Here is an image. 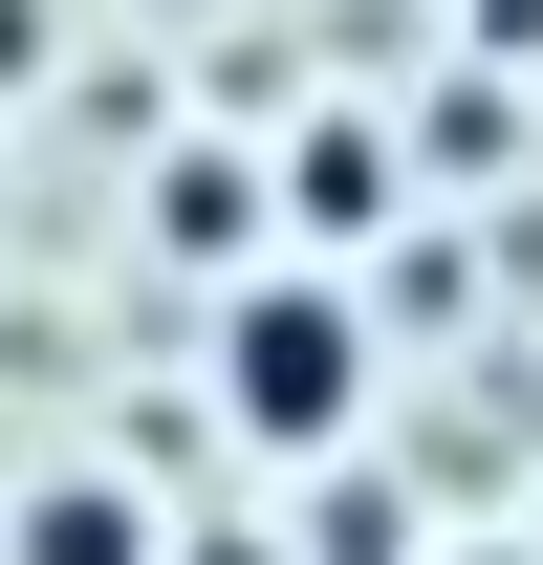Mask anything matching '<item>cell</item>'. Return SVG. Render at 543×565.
<instances>
[{
    "mask_svg": "<svg viewBox=\"0 0 543 565\" xmlns=\"http://www.w3.org/2000/svg\"><path fill=\"white\" fill-rule=\"evenodd\" d=\"M217 435H262L283 479H305V457H348V435H370V392H392V327H370V282L348 262H305V239H262V262L217 282Z\"/></svg>",
    "mask_w": 543,
    "mask_h": 565,
    "instance_id": "cell-1",
    "label": "cell"
},
{
    "mask_svg": "<svg viewBox=\"0 0 543 565\" xmlns=\"http://www.w3.org/2000/svg\"><path fill=\"white\" fill-rule=\"evenodd\" d=\"M0 565H174V522H152V479L66 457V479H22V500H0Z\"/></svg>",
    "mask_w": 543,
    "mask_h": 565,
    "instance_id": "cell-2",
    "label": "cell"
},
{
    "mask_svg": "<svg viewBox=\"0 0 543 565\" xmlns=\"http://www.w3.org/2000/svg\"><path fill=\"white\" fill-rule=\"evenodd\" d=\"M283 217H305V262L370 239V217H392V131H370V109H305V131H283Z\"/></svg>",
    "mask_w": 543,
    "mask_h": 565,
    "instance_id": "cell-3",
    "label": "cell"
},
{
    "mask_svg": "<svg viewBox=\"0 0 543 565\" xmlns=\"http://www.w3.org/2000/svg\"><path fill=\"white\" fill-rule=\"evenodd\" d=\"M152 239H196L217 282L262 262V174H239V152H174V174H152Z\"/></svg>",
    "mask_w": 543,
    "mask_h": 565,
    "instance_id": "cell-4",
    "label": "cell"
},
{
    "mask_svg": "<svg viewBox=\"0 0 543 565\" xmlns=\"http://www.w3.org/2000/svg\"><path fill=\"white\" fill-rule=\"evenodd\" d=\"M435 565H522V544H435Z\"/></svg>",
    "mask_w": 543,
    "mask_h": 565,
    "instance_id": "cell-5",
    "label": "cell"
}]
</instances>
